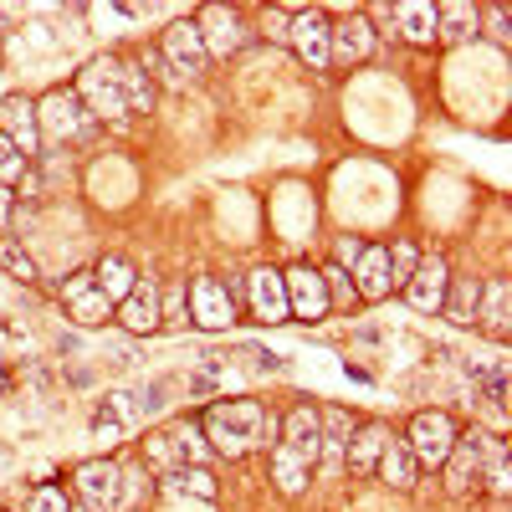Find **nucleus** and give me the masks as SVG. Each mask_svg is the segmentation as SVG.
Segmentation results:
<instances>
[{
  "label": "nucleus",
  "instance_id": "09e8293b",
  "mask_svg": "<svg viewBox=\"0 0 512 512\" xmlns=\"http://www.w3.org/2000/svg\"><path fill=\"white\" fill-rule=\"evenodd\" d=\"M57 349H62V354H77V349H82V338H77V333H62V338H57Z\"/></svg>",
  "mask_w": 512,
  "mask_h": 512
},
{
  "label": "nucleus",
  "instance_id": "8fccbe9b",
  "mask_svg": "<svg viewBox=\"0 0 512 512\" xmlns=\"http://www.w3.org/2000/svg\"><path fill=\"white\" fill-rule=\"evenodd\" d=\"M67 512H103V507H93V502H82V497H72V507Z\"/></svg>",
  "mask_w": 512,
  "mask_h": 512
},
{
  "label": "nucleus",
  "instance_id": "20e7f679",
  "mask_svg": "<svg viewBox=\"0 0 512 512\" xmlns=\"http://www.w3.org/2000/svg\"><path fill=\"white\" fill-rule=\"evenodd\" d=\"M456 420L446 415V410H420L415 420H410V436H405V446H410V456H415V466H431V472H441L446 466V456H451V446H456Z\"/></svg>",
  "mask_w": 512,
  "mask_h": 512
},
{
  "label": "nucleus",
  "instance_id": "7c9ffc66",
  "mask_svg": "<svg viewBox=\"0 0 512 512\" xmlns=\"http://www.w3.org/2000/svg\"><path fill=\"white\" fill-rule=\"evenodd\" d=\"M323 272V287H328V308H338V313H354V303H359V292H354V277L344 272V267H318Z\"/></svg>",
  "mask_w": 512,
  "mask_h": 512
},
{
  "label": "nucleus",
  "instance_id": "bb28decb",
  "mask_svg": "<svg viewBox=\"0 0 512 512\" xmlns=\"http://www.w3.org/2000/svg\"><path fill=\"white\" fill-rule=\"evenodd\" d=\"M477 323H482V333L487 338H507V282L502 277H492V282H482V308H477Z\"/></svg>",
  "mask_w": 512,
  "mask_h": 512
},
{
  "label": "nucleus",
  "instance_id": "393cba45",
  "mask_svg": "<svg viewBox=\"0 0 512 512\" xmlns=\"http://www.w3.org/2000/svg\"><path fill=\"white\" fill-rule=\"evenodd\" d=\"M374 477H384L395 492H410L415 477H420V466H415L410 446H405V441H390V446H384V456H379V466H374Z\"/></svg>",
  "mask_w": 512,
  "mask_h": 512
},
{
  "label": "nucleus",
  "instance_id": "f257e3e1",
  "mask_svg": "<svg viewBox=\"0 0 512 512\" xmlns=\"http://www.w3.org/2000/svg\"><path fill=\"white\" fill-rule=\"evenodd\" d=\"M262 400H226V405H210L205 420H200V431L216 441V451L226 461H241L251 446H262Z\"/></svg>",
  "mask_w": 512,
  "mask_h": 512
},
{
  "label": "nucleus",
  "instance_id": "412c9836",
  "mask_svg": "<svg viewBox=\"0 0 512 512\" xmlns=\"http://www.w3.org/2000/svg\"><path fill=\"white\" fill-rule=\"evenodd\" d=\"M477 308H482V277H451V287H446V303H441L446 323H456V328H472V323H477Z\"/></svg>",
  "mask_w": 512,
  "mask_h": 512
},
{
  "label": "nucleus",
  "instance_id": "37998d69",
  "mask_svg": "<svg viewBox=\"0 0 512 512\" xmlns=\"http://www.w3.org/2000/svg\"><path fill=\"white\" fill-rule=\"evenodd\" d=\"M164 390H169V384H164V379H154V384H144V390H139V410H144V415H154V410H164Z\"/></svg>",
  "mask_w": 512,
  "mask_h": 512
},
{
  "label": "nucleus",
  "instance_id": "7ed1b4c3",
  "mask_svg": "<svg viewBox=\"0 0 512 512\" xmlns=\"http://www.w3.org/2000/svg\"><path fill=\"white\" fill-rule=\"evenodd\" d=\"M36 134L52 139V144H67V139H88L93 134V113L77 103L72 88H57L36 103Z\"/></svg>",
  "mask_w": 512,
  "mask_h": 512
},
{
  "label": "nucleus",
  "instance_id": "cd10ccee",
  "mask_svg": "<svg viewBox=\"0 0 512 512\" xmlns=\"http://www.w3.org/2000/svg\"><path fill=\"white\" fill-rule=\"evenodd\" d=\"M164 492H195L200 502H216L221 497V482L205 472V466H180L175 477H164Z\"/></svg>",
  "mask_w": 512,
  "mask_h": 512
},
{
  "label": "nucleus",
  "instance_id": "58836bf2",
  "mask_svg": "<svg viewBox=\"0 0 512 512\" xmlns=\"http://www.w3.org/2000/svg\"><path fill=\"white\" fill-rule=\"evenodd\" d=\"M477 487H487L492 497H507V492H512V466H507V456L482 461V482H477Z\"/></svg>",
  "mask_w": 512,
  "mask_h": 512
},
{
  "label": "nucleus",
  "instance_id": "ddd939ff",
  "mask_svg": "<svg viewBox=\"0 0 512 512\" xmlns=\"http://www.w3.org/2000/svg\"><path fill=\"white\" fill-rule=\"evenodd\" d=\"M195 26H200V41H205L210 62H216V57H236V52L246 47V26H241L226 6H205V11L195 16Z\"/></svg>",
  "mask_w": 512,
  "mask_h": 512
},
{
  "label": "nucleus",
  "instance_id": "4468645a",
  "mask_svg": "<svg viewBox=\"0 0 512 512\" xmlns=\"http://www.w3.org/2000/svg\"><path fill=\"white\" fill-rule=\"evenodd\" d=\"M185 297H190V318H195L200 328H231V323H236V308H231L221 277H195V282L185 287Z\"/></svg>",
  "mask_w": 512,
  "mask_h": 512
},
{
  "label": "nucleus",
  "instance_id": "2f4dec72",
  "mask_svg": "<svg viewBox=\"0 0 512 512\" xmlns=\"http://www.w3.org/2000/svg\"><path fill=\"white\" fill-rule=\"evenodd\" d=\"M185 323H190V297H185V282L159 287V328H185Z\"/></svg>",
  "mask_w": 512,
  "mask_h": 512
},
{
  "label": "nucleus",
  "instance_id": "6e6552de",
  "mask_svg": "<svg viewBox=\"0 0 512 512\" xmlns=\"http://www.w3.org/2000/svg\"><path fill=\"white\" fill-rule=\"evenodd\" d=\"M374 52H379V36H374L369 16H344V21L328 26V57H333V67H359Z\"/></svg>",
  "mask_w": 512,
  "mask_h": 512
},
{
  "label": "nucleus",
  "instance_id": "f704fd0d",
  "mask_svg": "<svg viewBox=\"0 0 512 512\" xmlns=\"http://www.w3.org/2000/svg\"><path fill=\"white\" fill-rule=\"evenodd\" d=\"M384 262H390V277H395V287H405V282H410V272L420 267V251H415L405 236H395L390 246H384Z\"/></svg>",
  "mask_w": 512,
  "mask_h": 512
},
{
  "label": "nucleus",
  "instance_id": "423d86ee",
  "mask_svg": "<svg viewBox=\"0 0 512 512\" xmlns=\"http://www.w3.org/2000/svg\"><path fill=\"white\" fill-rule=\"evenodd\" d=\"M72 497L93 502L103 512H113L123 502V466L108 461V456H93V461H77L72 466Z\"/></svg>",
  "mask_w": 512,
  "mask_h": 512
},
{
  "label": "nucleus",
  "instance_id": "1a4fd4ad",
  "mask_svg": "<svg viewBox=\"0 0 512 512\" xmlns=\"http://www.w3.org/2000/svg\"><path fill=\"white\" fill-rule=\"evenodd\" d=\"M328 16L323 11H297L292 16V26H287V41H292V52L303 57V67H313V72H328L333 67V57H328Z\"/></svg>",
  "mask_w": 512,
  "mask_h": 512
},
{
  "label": "nucleus",
  "instance_id": "f3484780",
  "mask_svg": "<svg viewBox=\"0 0 512 512\" xmlns=\"http://www.w3.org/2000/svg\"><path fill=\"white\" fill-rule=\"evenodd\" d=\"M349 277H354V292H359V303H384V297L395 292L390 262H384V246H364Z\"/></svg>",
  "mask_w": 512,
  "mask_h": 512
},
{
  "label": "nucleus",
  "instance_id": "9d476101",
  "mask_svg": "<svg viewBox=\"0 0 512 512\" xmlns=\"http://www.w3.org/2000/svg\"><path fill=\"white\" fill-rule=\"evenodd\" d=\"M446 287H451V267H446V256H420V267H415V272H410V282H405V303H410L415 313H441Z\"/></svg>",
  "mask_w": 512,
  "mask_h": 512
},
{
  "label": "nucleus",
  "instance_id": "a211bd4d",
  "mask_svg": "<svg viewBox=\"0 0 512 512\" xmlns=\"http://www.w3.org/2000/svg\"><path fill=\"white\" fill-rule=\"evenodd\" d=\"M441 477H446V492H472L477 482H482V451H477V441H472V431L466 436H456V446H451V456H446V466H441Z\"/></svg>",
  "mask_w": 512,
  "mask_h": 512
},
{
  "label": "nucleus",
  "instance_id": "a18cd8bd",
  "mask_svg": "<svg viewBox=\"0 0 512 512\" xmlns=\"http://www.w3.org/2000/svg\"><path fill=\"white\" fill-rule=\"evenodd\" d=\"M287 26H292L287 11H267V36H272V41H287Z\"/></svg>",
  "mask_w": 512,
  "mask_h": 512
},
{
  "label": "nucleus",
  "instance_id": "dca6fc26",
  "mask_svg": "<svg viewBox=\"0 0 512 512\" xmlns=\"http://www.w3.org/2000/svg\"><path fill=\"white\" fill-rule=\"evenodd\" d=\"M282 446H292L308 466H318V451H323V425H318V405H292L282 415Z\"/></svg>",
  "mask_w": 512,
  "mask_h": 512
},
{
  "label": "nucleus",
  "instance_id": "f8f14e48",
  "mask_svg": "<svg viewBox=\"0 0 512 512\" xmlns=\"http://www.w3.org/2000/svg\"><path fill=\"white\" fill-rule=\"evenodd\" d=\"M113 323H118L123 333H134V338L159 333V282L139 277V287H134V292H128L123 303L113 308Z\"/></svg>",
  "mask_w": 512,
  "mask_h": 512
},
{
  "label": "nucleus",
  "instance_id": "a19ab883",
  "mask_svg": "<svg viewBox=\"0 0 512 512\" xmlns=\"http://www.w3.org/2000/svg\"><path fill=\"white\" fill-rule=\"evenodd\" d=\"M359 251H364V241H354V236H338V246H333V267H344V272H354V262H359Z\"/></svg>",
  "mask_w": 512,
  "mask_h": 512
},
{
  "label": "nucleus",
  "instance_id": "3c124183",
  "mask_svg": "<svg viewBox=\"0 0 512 512\" xmlns=\"http://www.w3.org/2000/svg\"><path fill=\"white\" fill-rule=\"evenodd\" d=\"M11 21H16V11H11V6H0V36H6V26H11Z\"/></svg>",
  "mask_w": 512,
  "mask_h": 512
},
{
  "label": "nucleus",
  "instance_id": "aec40b11",
  "mask_svg": "<svg viewBox=\"0 0 512 512\" xmlns=\"http://www.w3.org/2000/svg\"><path fill=\"white\" fill-rule=\"evenodd\" d=\"M395 26L415 47H436V0H400L395 6Z\"/></svg>",
  "mask_w": 512,
  "mask_h": 512
},
{
  "label": "nucleus",
  "instance_id": "4be33fe9",
  "mask_svg": "<svg viewBox=\"0 0 512 512\" xmlns=\"http://www.w3.org/2000/svg\"><path fill=\"white\" fill-rule=\"evenodd\" d=\"M93 287L108 297V303L118 308L128 292L139 287V272H134V262H128V256H103V262L93 267Z\"/></svg>",
  "mask_w": 512,
  "mask_h": 512
},
{
  "label": "nucleus",
  "instance_id": "39448f33",
  "mask_svg": "<svg viewBox=\"0 0 512 512\" xmlns=\"http://www.w3.org/2000/svg\"><path fill=\"white\" fill-rule=\"evenodd\" d=\"M282 287H287V323H323L333 308H328V287H323V272L297 262L292 272H282Z\"/></svg>",
  "mask_w": 512,
  "mask_h": 512
},
{
  "label": "nucleus",
  "instance_id": "5701e85b",
  "mask_svg": "<svg viewBox=\"0 0 512 512\" xmlns=\"http://www.w3.org/2000/svg\"><path fill=\"white\" fill-rule=\"evenodd\" d=\"M272 482L287 492V497H303L308 492V482H313V466L303 461V456H297L292 446H272Z\"/></svg>",
  "mask_w": 512,
  "mask_h": 512
},
{
  "label": "nucleus",
  "instance_id": "c756f323",
  "mask_svg": "<svg viewBox=\"0 0 512 512\" xmlns=\"http://www.w3.org/2000/svg\"><path fill=\"white\" fill-rule=\"evenodd\" d=\"M67 308H72V323H77V328H103V323H113V303H108L98 287L82 292L77 303H67Z\"/></svg>",
  "mask_w": 512,
  "mask_h": 512
},
{
  "label": "nucleus",
  "instance_id": "72a5a7b5",
  "mask_svg": "<svg viewBox=\"0 0 512 512\" xmlns=\"http://www.w3.org/2000/svg\"><path fill=\"white\" fill-rule=\"evenodd\" d=\"M169 441L180 446V461H190V466H205V456H210V446H205V431L195 420H180L175 431H169Z\"/></svg>",
  "mask_w": 512,
  "mask_h": 512
},
{
  "label": "nucleus",
  "instance_id": "4c0bfd02",
  "mask_svg": "<svg viewBox=\"0 0 512 512\" xmlns=\"http://www.w3.org/2000/svg\"><path fill=\"white\" fill-rule=\"evenodd\" d=\"M72 507V497H67V487H57V482H41L31 497H26V512H67Z\"/></svg>",
  "mask_w": 512,
  "mask_h": 512
},
{
  "label": "nucleus",
  "instance_id": "473e14b6",
  "mask_svg": "<svg viewBox=\"0 0 512 512\" xmlns=\"http://www.w3.org/2000/svg\"><path fill=\"white\" fill-rule=\"evenodd\" d=\"M0 267H6L16 282H36V256L16 236H0Z\"/></svg>",
  "mask_w": 512,
  "mask_h": 512
},
{
  "label": "nucleus",
  "instance_id": "9b49d317",
  "mask_svg": "<svg viewBox=\"0 0 512 512\" xmlns=\"http://www.w3.org/2000/svg\"><path fill=\"white\" fill-rule=\"evenodd\" d=\"M246 308L256 323H287V287L277 267H256L246 277Z\"/></svg>",
  "mask_w": 512,
  "mask_h": 512
},
{
  "label": "nucleus",
  "instance_id": "c9c22d12",
  "mask_svg": "<svg viewBox=\"0 0 512 512\" xmlns=\"http://www.w3.org/2000/svg\"><path fill=\"white\" fill-rule=\"evenodd\" d=\"M144 456H149V461L159 466V472H164V477H175V472H180V446H175V441H169V431H159V436H149V441H144Z\"/></svg>",
  "mask_w": 512,
  "mask_h": 512
},
{
  "label": "nucleus",
  "instance_id": "c03bdc74",
  "mask_svg": "<svg viewBox=\"0 0 512 512\" xmlns=\"http://www.w3.org/2000/svg\"><path fill=\"white\" fill-rule=\"evenodd\" d=\"M93 425H98V431H123V410H118V405H103V410L93 415Z\"/></svg>",
  "mask_w": 512,
  "mask_h": 512
},
{
  "label": "nucleus",
  "instance_id": "c85d7f7f",
  "mask_svg": "<svg viewBox=\"0 0 512 512\" xmlns=\"http://www.w3.org/2000/svg\"><path fill=\"white\" fill-rule=\"evenodd\" d=\"M123 98H128V113H154V82L139 62H123Z\"/></svg>",
  "mask_w": 512,
  "mask_h": 512
},
{
  "label": "nucleus",
  "instance_id": "2eb2a0df",
  "mask_svg": "<svg viewBox=\"0 0 512 512\" xmlns=\"http://www.w3.org/2000/svg\"><path fill=\"white\" fill-rule=\"evenodd\" d=\"M0 134H6L26 159L41 149V134H36V103L26 93H11V98H0Z\"/></svg>",
  "mask_w": 512,
  "mask_h": 512
},
{
  "label": "nucleus",
  "instance_id": "6ab92c4d",
  "mask_svg": "<svg viewBox=\"0 0 512 512\" xmlns=\"http://www.w3.org/2000/svg\"><path fill=\"white\" fill-rule=\"evenodd\" d=\"M384 446H390V425H379V420L359 425V431L349 436V446H344L349 472H354V477H374V466H379Z\"/></svg>",
  "mask_w": 512,
  "mask_h": 512
},
{
  "label": "nucleus",
  "instance_id": "b1692460",
  "mask_svg": "<svg viewBox=\"0 0 512 512\" xmlns=\"http://www.w3.org/2000/svg\"><path fill=\"white\" fill-rule=\"evenodd\" d=\"M318 425H323V451H318V461H323V466H338V461H344L349 436H354V420L338 410V405H328V410H318Z\"/></svg>",
  "mask_w": 512,
  "mask_h": 512
},
{
  "label": "nucleus",
  "instance_id": "ea45409f",
  "mask_svg": "<svg viewBox=\"0 0 512 512\" xmlns=\"http://www.w3.org/2000/svg\"><path fill=\"white\" fill-rule=\"evenodd\" d=\"M487 36L497 41V47H512V26H507V6H492V11H487Z\"/></svg>",
  "mask_w": 512,
  "mask_h": 512
},
{
  "label": "nucleus",
  "instance_id": "79ce46f5",
  "mask_svg": "<svg viewBox=\"0 0 512 512\" xmlns=\"http://www.w3.org/2000/svg\"><path fill=\"white\" fill-rule=\"evenodd\" d=\"M57 292L67 297V303H77L82 292H93V272H72V277H62V282H57Z\"/></svg>",
  "mask_w": 512,
  "mask_h": 512
},
{
  "label": "nucleus",
  "instance_id": "0eeeda50",
  "mask_svg": "<svg viewBox=\"0 0 512 512\" xmlns=\"http://www.w3.org/2000/svg\"><path fill=\"white\" fill-rule=\"evenodd\" d=\"M159 57L169 62L175 82L200 77V72L210 67V52H205V41H200V26H195V21H175V26H169L164 41H159Z\"/></svg>",
  "mask_w": 512,
  "mask_h": 512
},
{
  "label": "nucleus",
  "instance_id": "de8ad7c7",
  "mask_svg": "<svg viewBox=\"0 0 512 512\" xmlns=\"http://www.w3.org/2000/svg\"><path fill=\"white\" fill-rule=\"evenodd\" d=\"M11 205H16V195H11L6 185H0V231H6V226H11Z\"/></svg>",
  "mask_w": 512,
  "mask_h": 512
},
{
  "label": "nucleus",
  "instance_id": "f03ea898",
  "mask_svg": "<svg viewBox=\"0 0 512 512\" xmlns=\"http://www.w3.org/2000/svg\"><path fill=\"white\" fill-rule=\"evenodd\" d=\"M72 93H77V103L88 108L93 118H123V113H128V98H123V62H118V57L88 62Z\"/></svg>",
  "mask_w": 512,
  "mask_h": 512
},
{
  "label": "nucleus",
  "instance_id": "e433bc0d",
  "mask_svg": "<svg viewBox=\"0 0 512 512\" xmlns=\"http://www.w3.org/2000/svg\"><path fill=\"white\" fill-rule=\"evenodd\" d=\"M26 169H31V159H26V154H21V149L6 139V134H0V185L11 190L16 180H26Z\"/></svg>",
  "mask_w": 512,
  "mask_h": 512
},
{
  "label": "nucleus",
  "instance_id": "a878e982",
  "mask_svg": "<svg viewBox=\"0 0 512 512\" xmlns=\"http://www.w3.org/2000/svg\"><path fill=\"white\" fill-rule=\"evenodd\" d=\"M477 6L472 0H441L436 6V41H461V36H472L477 31Z\"/></svg>",
  "mask_w": 512,
  "mask_h": 512
},
{
  "label": "nucleus",
  "instance_id": "49530a36",
  "mask_svg": "<svg viewBox=\"0 0 512 512\" xmlns=\"http://www.w3.org/2000/svg\"><path fill=\"white\" fill-rule=\"evenodd\" d=\"M190 395H216V374H190Z\"/></svg>",
  "mask_w": 512,
  "mask_h": 512
}]
</instances>
